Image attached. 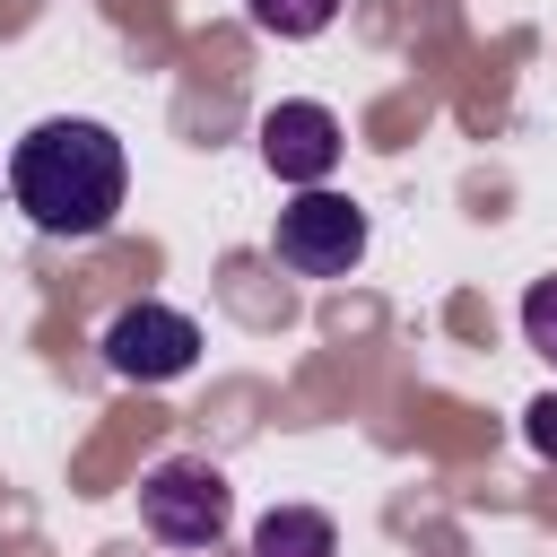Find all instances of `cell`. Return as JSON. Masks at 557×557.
I'll return each instance as SVG.
<instances>
[{
	"mask_svg": "<svg viewBox=\"0 0 557 557\" xmlns=\"http://www.w3.org/2000/svg\"><path fill=\"white\" fill-rule=\"evenodd\" d=\"M522 339H531V348L557 366V278H540V287L522 296Z\"/></svg>",
	"mask_w": 557,
	"mask_h": 557,
	"instance_id": "8",
	"label": "cell"
},
{
	"mask_svg": "<svg viewBox=\"0 0 557 557\" xmlns=\"http://www.w3.org/2000/svg\"><path fill=\"white\" fill-rule=\"evenodd\" d=\"M252 557H339V531L313 505H270L252 522Z\"/></svg>",
	"mask_w": 557,
	"mask_h": 557,
	"instance_id": "6",
	"label": "cell"
},
{
	"mask_svg": "<svg viewBox=\"0 0 557 557\" xmlns=\"http://www.w3.org/2000/svg\"><path fill=\"white\" fill-rule=\"evenodd\" d=\"M522 435H531V453H548V461H557V392L522 409Z\"/></svg>",
	"mask_w": 557,
	"mask_h": 557,
	"instance_id": "9",
	"label": "cell"
},
{
	"mask_svg": "<svg viewBox=\"0 0 557 557\" xmlns=\"http://www.w3.org/2000/svg\"><path fill=\"white\" fill-rule=\"evenodd\" d=\"M331 17H339V0H252V26L278 35V44H305V35H322Z\"/></svg>",
	"mask_w": 557,
	"mask_h": 557,
	"instance_id": "7",
	"label": "cell"
},
{
	"mask_svg": "<svg viewBox=\"0 0 557 557\" xmlns=\"http://www.w3.org/2000/svg\"><path fill=\"white\" fill-rule=\"evenodd\" d=\"M139 522L165 540V548H218L226 522H235V487L218 461L200 453H165L148 479H139Z\"/></svg>",
	"mask_w": 557,
	"mask_h": 557,
	"instance_id": "2",
	"label": "cell"
},
{
	"mask_svg": "<svg viewBox=\"0 0 557 557\" xmlns=\"http://www.w3.org/2000/svg\"><path fill=\"white\" fill-rule=\"evenodd\" d=\"M104 366H113L122 383H174V374L200 366V322L139 296V305H122V313L104 322Z\"/></svg>",
	"mask_w": 557,
	"mask_h": 557,
	"instance_id": "4",
	"label": "cell"
},
{
	"mask_svg": "<svg viewBox=\"0 0 557 557\" xmlns=\"http://www.w3.org/2000/svg\"><path fill=\"white\" fill-rule=\"evenodd\" d=\"M270 252L296 270V278H348L366 261V209L339 200V191H296L270 226Z\"/></svg>",
	"mask_w": 557,
	"mask_h": 557,
	"instance_id": "3",
	"label": "cell"
},
{
	"mask_svg": "<svg viewBox=\"0 0 557 557\" xmlns=\"http://www.w3.org/2000/svg\"><path fill=\"white\" fill-rule=\"evenodd\" d=\"M261 165H270L278 183H296V191H322L331 165H339V113L313 104V96L270 104V113H261Z\"/></svg>",
	"mask_w": 557,
	"mask_h": 557,
	"instance_id": "5",
	"label": "cell"
},
{
	"mask_svg": "<svg viewBox=\"0 0 557 557\" xmlns=\"http://www.w3.org/2000/svg\"><path fill=\"white\" fill-rule=\"evenodd\" d=\"M122 191H131V157H122V139L104 122L52 113L9 148V200L26 209L35 235L87 244V235H104L122 218Z\"/></svg>",
	"mask_w": 557,
	"mask_h": 557,
	"instance_id": "1",
	"label": "cell"
}]
</instances>
